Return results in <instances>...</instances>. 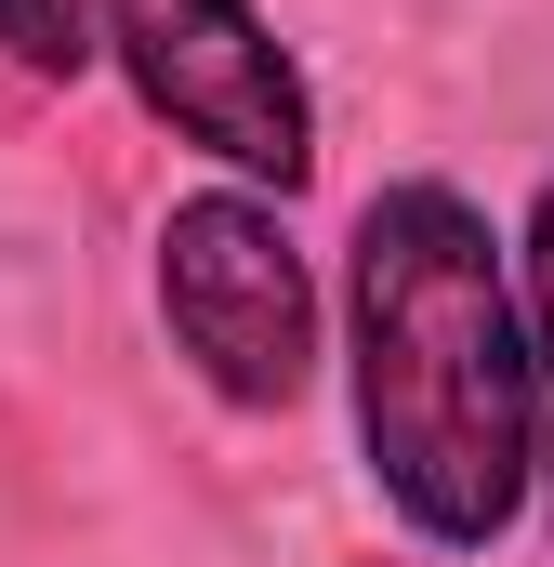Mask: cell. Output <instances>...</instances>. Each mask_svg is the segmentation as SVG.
<instances>
[{"mask_svg":"<svg viewBox=\"0 0 554 567\" xmlns=\"http://www.w3.org/2000/svg\"><path fill=\"white\" fill-rule=\"evenodd\" d=\"M515 290H529V357H542V542H554V172L515 212Z\"/></svg>","mask_w":554,"mask_h":567,"instance_id":"277c9868","label":"cell"},{"mask_svg":"<svg viewBox=\"0 0 554 567\" xmlns=\"http://www.w3.org/2000/svg\"><path fill=\"white\" fill-rule=\"evenodd\" d=\"M80 13L106 80L225 185H265V198L317 185V80L265 27V0H80Z\"/></svg>","mask_w":554,"mask_h":567,"instance_id":"3957f363","label":"cell"},{"mask_svg":"<svg viewBox=\"0 0 554 567\" xmlns=\"http://www.w3.org/2000/svg\"><path fill=\"white\" fill-rule=\"evenodd\" d=\"M0 66L40 80V93H66V80H93L106 53H93V13H80V0H0Z\"/></svg>","mask_w":554,"mask_h":567,"instance_id":"5b68a950","label":"cell"},{"mask_svg":"<svg viewBox=\"0 0 554 567\" xmlns=\"http://www.w3.org/2000/svg\"><path fill=\"white\" fill-rule=\"evenodd\" d=\"M145 290H158V330L185 357V383L238 423H277L317 396V370L343 357L330 343V290L290 238V198L265 185H185L145 238Z\"/></svg>","mask_w":554,"mask_h":567,"instance_id":"7a4b0ae2","label":"cell"},{"mask_svg":"<svg viewBox=\"0 0 554 567\" xmlns=\"http://www.w3.org/2000/svg\"><path fill=\"white\" fill-rule=\"evenodd\" d=\"M343 410L357 475L397 515V542L489 567L542 515V357L515 225H489L475 185L383 172L343 225Z\"/></svg>","mask_w":554,"mask_h":567,"instance_id":"6da1fadb","label":"cell"}]
</instances>
